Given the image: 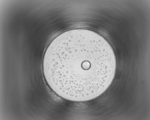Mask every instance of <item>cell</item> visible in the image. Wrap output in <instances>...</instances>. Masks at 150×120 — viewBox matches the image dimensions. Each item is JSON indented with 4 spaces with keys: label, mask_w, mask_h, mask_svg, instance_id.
Returning a JSON list of instances; mask_svg holds the SVG:
<instances>
[{
    "label": "cell",
    "mask_w": 150,
    "mask_h": 120,
    "mask_svg": "<svg viewBox=\"0 0 150 120\" xmlns=\"http://www.w3.org/2000/svg\"><path fill=\"white\" fill-rule=\"evenodd\" d=\"M116 60L113 50L103 37L93 31L78 29L55 38L44 55L46 81L60 97L76 102L97 97L112 82Z\"/></svg>",
    "instance_id": "1"
}]
</instances>
